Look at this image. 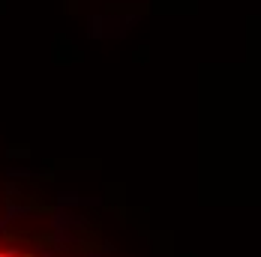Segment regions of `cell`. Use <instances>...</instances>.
I'll return each mask as SVG.
<instances>
[{
	"label": "cell",
	"instance_id": "1",
	"mask_svg": "<svg viewBox=\"0 0 261 257\" xmlns=\"http://www.w3.org/2000/svg\"><path fill=\"white\" fill-rule=\"evenodd\" d=\"M0 257H36L24 251V248H15V245H0Z\"/></svg>",
	"mask_w": 261,
	"mask_h": 257
}]
</instances>
